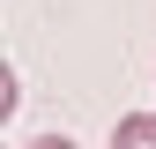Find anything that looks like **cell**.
<instances>
[{
	"label": "cell",
	"mask_w": 156,
	"mask_h": 149,
	"mask_svg": "<svg viewBox=\"0 0 156 149\" xmlns=\"http://www.w3.org/2000/svg\"><path fill=\"white\" fill-rule=\"evenodd\" d=\"M30 149H74V142H67V134H37Z\"/></svg>",
	"instance_id": "obj_2"
},
{
	"label": "cell",
	"mask_w": 156,
	"mask_h": 149,
	"mask_svg": "<svg viewBox=\"0 0 156 149\" xmlns=\"http://www.w3.org/2000/svg\"><path fill=\"white\" fill-rule=\"evenodd\" d=\"M112 149H156V112H126L112 127Z\"/></svg>",
	"instance_id": "obj_1"
}]
</instances>
